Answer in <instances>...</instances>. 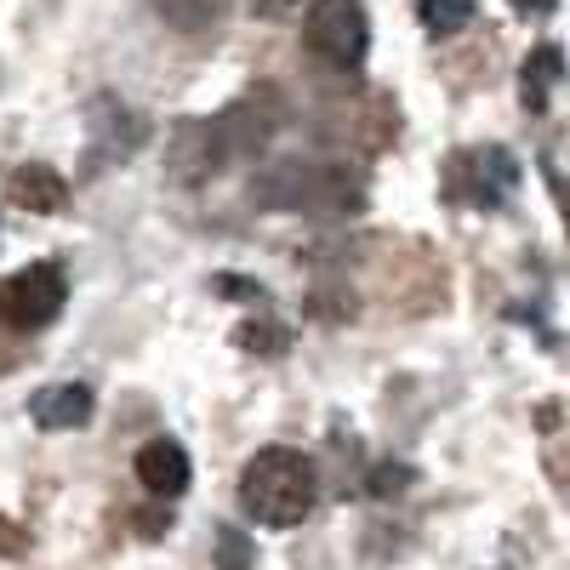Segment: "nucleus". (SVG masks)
Listing matches in <instances>:
<instances>
[{"instance_id":"5","label":"nucleus","mask_w":570,"mask_h":570,"mask_svg":"<svg viewBox=\"0 0 570 570\" xmlns=\"http://www.w3.org/2000/svg\"><path fill=\"white\" fill-rule=\"evenodd\" d=\"M223 160H228V149L212 120H183L171 131V177L177 183H206L223 171Z\"/></svg>"},{"instance_id":"4","label":"nucleus","mask_w":570,"mask_h":570,"mask_svg":"<svg viewBox=\"0 0 570 570\" xmlns=\"http://www.w3.org/2000/svg\"><path fill=\"white\" fill-rule=\"evenodd\" d=\"M149 137V120L137 109L115 104V98H98L91 104V126H86V166H120L142 149Z\"/></svg>"},{"instance_id":"9","label":"nucleus","mask_w":570,"mask_h":570,"mask_svg":"<svg viewBox=\"0 0 570 570\" xmlns=\"http://www.w3.org/2000/svg\"><path fill=\"white\" fill-rule=\"evenodd\" d=\"M149 7L183 35H212V29H223L234 0H149Z\"/></svg>"},{"instance_id":"1","label":"nucleus","mask_w":570,"mask_h":570,"mask_svg":"<svg viewBox=\"0 0 570 570\" xmlns=\"http://www.w3.org/2000/svg\"><path fill=\"white\" fill-rule=\"evenodd\" d=\"M314 497H320V473L292 445H268L240 468V508H246V519H257L268 531L303 525L314 513Z\"/></svg>"},{"instance_id":"15","label":"nucleus","mask_w":570,"mask_h":570,"mask_svg":"<svg viewBox=\"0 0 570 570\" xmlns=\"http://www.w3.org/2000/svg\"><path fill=\"white\" fill-rule=\"evenodd\" d=\"M292 7H297V0H252V12H257V18H285Z\"/></svg>"},{"instance_id":"6","label":"nucleus","mask_w":570,"mask_h":570,"mask_svg":"<svg viewBox=\"0 0 570 570\" xmlns=\"http://www.w3.org/2000/svg\"><path fill=\"white\" fill-rule=\"evenodd\" d=\"M188 480H195V468H188V451L177 440H149L137 451V485L149 497H183Z\"/></svg>"},{"instance_id":"3","label":"nucleus","mask_w":570,"mask_h":570,"mask_svg":"<svg viewBox=\"0 0 570 570\" xmlns=\"http://www.w3.org/2000/svg\"><path fill=\"white\" fill-rule=\"evenodd\" d=\"M69 303V279L58 263H29L18 274L0 279V320H7L12 331H40L52 325Z\"/></svg>"},{"instance_id":"13","label":"nucleus","mask_w":570,"mask_h":570,"mask_svg":"<svg viewBox=\"0 0 570 570\" xmlns=\"http://www.w3.org/2000/svg\"><path fill=\"white\" fill-rule=\"evenodd\" d=\"M411 480H416V473H411L405 462H383V468L371 473V497H394V491H405Z\"/></svg>"},{"instance_id":"7","label":"nucleus","mask_w":570,"mask_h":570,"mask_svg":"<svg viewBox=\"0 0 570 570\" xmlns=\"http://www.w3.org/2000/svg\"><path fill=\"white\" fill-rule=\"evenodd\" d=\"M91 389L86 383H52V389H40L29 400V416L35 428H46V434H69V428H86L91 422Z\"/></svg>"},{"instance_id":"11","label":"nucleus","mask_w":570,"mask_h":570,"mask_svg":"<svg viewBox=\"0 0 570 570\" xmlns=\"http://www.w3.org/2000/svg\"><path fill=\"white\" fill-rule=\"evenodd\" d=\"M416 18L428 35H456L473 18V0H416Z\"/></svg>"},{"instance_id":"14","label":"nucleus","mask_w":570,"mask_h":570,"mask_svg":"<svg viewBox=\"0 0 570 570\" xmlns=\"http://www.w3.org/2000/svg\"><path fill=\"white\" fill-rule=\"evenodd\" d=\"M240 348H268V354H285V331L279 325H240Z\"/></svg>"},{"instance_id":"12","label":"nucleus","mask_w":570,"mask_h":570,"mask_svg":"<svg viewBox=\"0 0 570 570\" xmlns=\"http://www.w3.org/2000/svg\"><path fill=\"white\" fill-rule=\"evenodd\" d=\"M217 564L223 570H252V542H246V531H217Z\"/></svg>"},{"instance_id":"10","label":"nucleus","mask_w":570,"mask_h":570,"mask_svg":"<svg viewBox=\"0 0 570 570\" xmlns=\"http://www.w3.org/2000/svg\"><path fill=\"white\" fill-rule=\"evenodd\" d=\"M519 75H525V104L531 109H542L548 104V91L559 86V75H564V52H559V46H537V52L525 58V69H519Z\"/></svg>"},{"instance_id":"2","label":"nucleus","mask_w":570,"mask_h":570,"mask_svg":"<svg viewBox=\"0 0 570 570\" xmlns=\"http://www.w3.org/2000/svg\"><path fill=\"white\" fill-rule=\"evenodd\" d=\"M303 46L325 63V69H360L371 52V18H365V0H314L308 18H303Z\"/></svg>"},{"instance_id":"8","label":"nucleus","mask_w":570,"mask_h":570,"mask_svg":"<svg viewBox=\"0 0 570 570\" xmlns=\"http://www.w3.org/2000/svg\"><path fill=\"white\" fill-rule=\"evenodd\" d=\"M7 195H12V206H23V212H63L69 183H63V171H52V166H18Z\"/></svg>"},{"instance_id":"16","label":"nucleus","mask_w":570,"mask_h":570,"mask_svg":"<svg viewBox=\"0 0 570 570\" xmlns=\"http://www.w3.org/2000/svg\"><path fill=\"white\" fill-rule=\"evenodd\" d=\"M559 7V0H513V12H525V18H548Z\"/></svg>"}]
</instances>
